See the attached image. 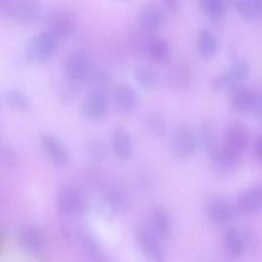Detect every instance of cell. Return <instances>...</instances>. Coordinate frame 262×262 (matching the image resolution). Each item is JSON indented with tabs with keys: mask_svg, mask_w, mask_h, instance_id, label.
Returning <instances> with one entry per match:
<instances>
[{
	"mask_svg": "<svg viewBox=\"0 0 262 262\" xmlns=\"http://www.w3.org/2000/svg\"><path fill=\"white\" fill-rule=\"evenodd\" d=\"M59 39L49 31L34 35L27 43L25 53L27 58L36 63H41L52 58L58 50Z\"/></svg>",
	"mask_w": 262,
	"mask_h": 262,
	"instance_id": "obj_1",
	"label": "cell"
},
{
	"mask_svg": "<svg viewBox=\"0 0 262 262\" xmlns=\"http://www.w3.org/2000/svg\"><path fill=\"white\" fill-rule=\"evenodd\" d=\"M134 238L138 250L148 261L160 262L165 259L161 241L148 225H138L134 231Z\"/></svg>",
	"mask_w": 262,
	"mask_h": 262,
	"instance_id": "obj_2",
	"label": "cell"
},
{
	"mask_svg": "<svg viewBox=\"0 0 262 262\" xmlns=\"http://www.w3.org/2000/svg\"><path fill=\"white\" fill-rule=\"evenodd\" d=\"M198 146V139L194 131L187 125L176 128L171 139V149L173 155L179 160L191 158Z\"/></svg>",
	"mask_w": 262,
	"mask_h": 262,
	"instance_id": "obj_3",
	"label": "cell"
},
{
	"mask_svg": "<svg viewBox=\"0 0 262 262\" xmlns=\"http://www.w3.org/2000/svg\"><path fill=\"white\" fill-rule=\"evenodd\" d=\"M206 211L209 218L220 225L233 221L239 212L236 203L221 195L210 198L206 205Z\"/></svg>",
	"mask_w": 262,
	"mask_h": 262,
	"instance_id": "obj_4",
	"label": "cell"
},
{
	"mask_svg": "<svg viewBox=\"0 0 262 262\" xmlns=\"http://www.w3.org/2000/svg\"><path fill=\"white\" fill-rule=\"evenodd\" d=\"M55 205L60 214L64 216H75L84 211L85 200L78 188L67 185L58 190Z\"/></svg>",
	"mask_w": 262,
	"mask_h": 262,
	"instance_id": "obj_5",
	"label": "cell"
},
{
	"mask_svg": "<svg viewBox=\"0 0 262 262\" xmlns=\"http://www.w3.org/2000/svg\"><path fill=\"white\" fill-rule=\"evenodd\" d=\"M48 31L58 39L70 37L76 30L77 16L67 8H58L53 10L47 18Z\"/></svg>",
	"mask_w": 262,
	"mask_h": 262,
	"instance_id": "obj_6",
	"label": "cell"
},
{
	"mask_svg": "<svg viewBox=\"0 0 262 262\" xmlns=\"http://www.w3.org/2000/svg\"><path fill=\"white\" fill-rule=\"evenodd\" d=\"M108 94L90 90L84 98L81 106L82 115L89 121L97 122L102 120L108 112Z\"/></svg>",
	"mask_w": 262,
	"mask_h": 262,
	"instance_id": "obj_7",
	"label": "cell"
},
{
	"mask_svg": "<svg viewBox=\"0 0 262 262\" xmlns=\"http://www.w3.org/2000/svg\"><path fill=\"white\" fill-rule=\"evenodd\" d=\"M64 72L67 79L76 85L87 82L92 73L89 58L83 52H73L66 60Z\"/></svg>",
	"mask_w": 262,
	"mask_h": 262,
	"instance_id": "obj_8",
	"label": "cell"
},
{
	"mask_svg": "<svg viewBox=\"0 0 262 262\" xmlns=\"http://www.w3.org/2000/svg\"><path fill=\"white\" fill-rule=\"evenodd\" d=\"M148 227L160 239H166L172 231V221L168 210L162 205L154 206L148 213Z\"/></svg>",
	"mask_w": 262,
	"mask_h": 262,
	"instance_id": "obj_9",
	"label": "cell"
},
{
	"mask_svg": "<svg viewBox=\"0 0 262 262\" xmlns=\"http://www.w3.org/2000/svg\"><path fill=\"white\" fill-rule=\"evenodd\" d=\"M113 98L116 106L123 113L133 112L139 104L138 92L129 84L119 83L113 88Z\"/></svg>",
	"mask_w": 262,
	"mask_h": 262,
	"instance_id": "obj_10",
	"label": "cell"
},
{
	"mask_svg": "<svg viewBox=\"0 0 262 262\" xmlns=\"http://www.w3.org/2000/svg\"><path fill=\"white\" fill-rule=\"evenodd\" d=\"M239 212L259 213L262 211V181L255 183L251 187L243 190L236 200Z\"/></svg>",
	"mask_w": 262,
	"mask_h": 262,
	"instance_id": "obj_11",
	"label": "cell"
},
{
	"mask_svg": "<svg viewBox=\"0 0 262 262\" xmlns=\"http://www.w3.org/2000/svg\"><path fill=\"white\" fill-rule=\"evenodd\" d=\"M41 145L49 161L56 167L62 168L69 164V154L64 145L53 135L44 134Z\"/></svg>",
	"mask_w": 262,
	"mask_h": 262,
	"instance_id": "obj_12",
	"label": "cell"
},
{
	"mask_svg": "<svg viewBox=\"0 0 262 262\" xmlns=\"http://www.w3.org/2000/svg\"><path fill=\"white\" fill-rule=\"evenodd\" d=\"M16 239L20 248L30 253H37L44 247L42 232L32 224L21 225L17 230Z\"/></svg>",
	"mask_w": 262,
	"mask_h": 262,
	"instance_id": "obj_13",
	"label": "cell"
},
{
	"mask_svg": "<svg viewBox=\"0 0 262 262\" xmlns=\"http://www.w3.org/2000/svg\"><path fill=\"white\" fill-rule=\"evenodd\" d=\"M111 144L114 154L122 161H128L133 156V140L124 127H116L111 136Z\"/></svg>",
	"mask_w": 262,
	"mask_h": 262,
	"instance_id": "obj_14",
	"label": "cell"
},
{
	"mask_svg": "<svg viewBox=\"0 0 262 262\" xmlns=\"http://www.w3.org/2000/svg\"><path fill=\"white\" fill-rule=\"evenodd\" d=\"M41 15V4L39 0H16L14 1L12 17L19 25H31Z\"/></svg>",
	"mask_w": 262,
	"mask_h": 262,
	"instance_id": "obj_15",
	"label": "cell"
},
{
	"mask_svg": "<svg viewBox=\"0 0 262 262\" xmlns=\"http://www.w3.org/2000/svg\"><path fill=\"white\" fill-rule=\"evenodd\" d=\"M214 168L221 173L233 172L241 161V154L221 145L210 156Z\"/></svg>",
	"mask_w": 262,
	"mask_h": 262,
	"instance_id": "obj_16",
	"label": "cell"
},
{
	"mask_svg": "<svg viewBox=\"0 0 262 262\" xmlns=\"http://www.w3.org/2000/svg\"><path fill=\"white\" fill-rule=\"evenodd\" d=\"M248 130L241 123H232L228 125L224 132L222 144L236 152L242 154L247 145Z\"/></svg>",
	"mask_w": 262,
	"mask_h": 262,
	"instance_id": "obj_17",
	"label": "cell"
},
{
	"mask_svg": "<svg viewBox=\"0 0 262 262\" xmlns=\"http://www.w3.org/2000/svg\"><path fill=\"white\" fill-rule=\"evenodd\" d=\"M140 30L146 35L154 34L161 27L163 15L161 10L155 5H145L141 8L138 16Z\"/></svg>",
	"mask_w": 262,
	"mask_h": 262,
	"instance_id": "obj_18",
	"label": "cell"
},
{
	"mask_svg": "<svg viewBox=\"0 0 262 262\" xmlns=\"http://www.w3.org/2000/svg\"><path fill=\"white\" fill-rule=\"evenodd\" d=\"M191 82V70L184 62L173 64L167 72V83L175 90L186 89Z\"/></svg>",
	"mask_w": 262,
	"mask_h": 262,
	"instance_id": "obj_19",
	"label": "cell"
},
{
	"mask_svg": "<svg viewBox=\"0 0 262 262\" xmlns=\"http://www.w3.org/2000/svg\"><path fill=\"white\" fill-rule=\"evenodd\" d=\"M145 52L150 61L159 66H165L170 61L171 50L169 44L161 38H151L148 40Z\"/></svg>",
	"mask_w": 262,
	"mask_h": 262,
	"instance_id": "obj_20",
	"label": "cell"
},
{
	"mask_svg": "<svg viewBox=\"0 0 262 262\" xmlns=\"http://www.w3.org/2000/svg\"><path fill=\"white\" fill-rule=\"evenodd\" d=\"M227 92L230 105L234 111L250 113L252 103V88L239 84L232 87Z\"/></svg>",
	"mask_w": 262,
	"mask_h": 262,
	"instance_id": "obj_21",
	"label": "cell"
},
{
	"mask_svg": "<svg viewBox=\"0 0 262 262\" xmlns=\"http://www.w3.org/2000/svg\"><path fill=\"white\" fill-rule=\"evenodd\" d=\"M224 251L229 258H238L245 253V244L241 230L230 228L224 236Z\"/></svg>",
	"mask_w": 262,
	"mask_h": 262,
	"instance_id": "obj_22",
	"label": "cell"
},
{
	"mask_svg": "<svg viewBox=\"0 0 262 262\" xmlns=\"http://www.w3.org/2000/svg\"><path fill=\"white\" fill-rule=\"evenodd\" d=\"M196 48L200 56L204 59H210L215 55L217 50V41L211 31L202 29L199 32Z\"/></svg>",
	"mask_w": 262,
	"mask_h": 262,
	"instance_id": "obj_23",
	"label": "cell"
},
{
	"mask_svg": "<svg viewBox=\"0 0 262 262\" xmlns=\"http://www.w3.org/2000/svg\"><path fill=\"white\" fill-rule=\"evenodd\" d=\"M133 75L139 86L146 90H152L159 84V76L157 72L147 66L136 67L134 69Z\"/></svg>",
	"mask_w": 262,
	"mask_h": 262,
	"instance_id": "obj_24",
	"label": "cell"
},
{
	"mask_svg": "<svg viewBox=\"0 0 262 262\" xmlns=\"http://www.w3.org/2000/svg\"><path fill=\"white\" fill-rule=\"evenodd\" d=\"M144 125L147 131L158 138L167 135V125L164 118L157 112H148L144 117Z\"/></svg>",
	"mask_w": 262,
	"mask_h": 262,
	"instance_id": "obj_25",
	"label": "cell"
},
{
	"mask_svg": "<svg viewBox=\"0 0 262 262\" xmlns=\"http://www.w3.org/2000/svg\"><path fill=\"white\" fill-rule=\"evenodd\" d=\"M232 86L242 84L249 75V66L243 58H235L230 63L229 68L225 70Z\"/></svg>",
	"mask_w": 262,
	"mask_h": 262,
	"instance_id": "obj_26",
	"label": "cell"
},
{
	"mask_svg": "<svg viewBox=\"0 0 262 262\" xmlns=\"http://www.w3.org/2000/svg\"><path fill=\"white\" fill-rule=\"evenodd\" d=\"M200 5L205 14L212 20H220L226 14L225 0H200Z\"/></svg>",
	"mask_w": 262,
	"mask_h": 262,
	"instance_id": "obj_27",
	"label": "cell"
},
{
	"mask_svg": "<svg viewBox=\"0 0 262 262\" xmlns=\"http://www.w3.org/2000/svg\"><path fill=\"white\" fill-rule=\"evenodd\" d=\"M79 237H80V243L85 255H87L90 259L95 261H99L103 259L102 257L103 254L99 248V245L91 234L87 232H82L79 235Z\"/></svg>",
	"mask_w": 262,
	"mask_h": 262,
	"instance_id": "obj_28",
	"label": "cell"
},
{
	"mask_svg": "<svg viewBox=\"0 0 262 262\" xmlns=\"http://www.w3.org/2000/svg\"><path fill=\"white\" fill-rule=\"evenodd\" d=\"M87 82L90 85V90H97L108 94L111 90V76L104 71H92Z\"/></svg>",
	"mask_w": 262,
	"mask_h": 262,
	"instance_id": "obj_29",
	"label": "cell"
},
{
	"mask_svg": "<svg viewBox=\"0 0 262 262\" xmlns=\"http://www.w3.org/2000/svg\"><path fill=\"white\" fill-rule=\"evenodd\" d=\"M6 101L8 105L18 112L26 111L30 107L31 101L27 94L17 89H10L5 94Z\"/></svg>",
	"mask_w": 262,
	"mask_h": 262,
	"instance_id": "obj_30",
	"label": "cell"
},
{
	"mask_svg": "<svg viewBox=\"0 0 262 262\" xmlns=\"http://www.w3.org/2000/svg\"><path fill=\"white\" fill-rule=\"evenodd\" d=\"M86 151L88 156L95 162L102 161L107 155L105 143L98 137H91L86 141Z\"/></svg>",
	"mask_w": 262,
	"mask_h": 262,
	"instance_id": "obj_31",
	"label": "cell"
},
{
	"mask_svg": "<svg viewBox=\"0 0 262 262\" xmlns=\"http://www.w3.org/2000/svg\"><path fill=\"white\" fill-rule=\"evenodd\" d=\"M234 6L244 18L254 19L262 16V10L254 0H235Z\"/></svg>",
	"mask_w": 262,
	"mask_h": 262,
	"instance_id": "obj_32",
	"label": "cell"
},
{
	"mask_svg": "<svg viewBox=\"0 0 262 262\" xmlns=\"http://www.w3.org/2000/svg\"><path fill=\"white\" fill-rule=\"evenodd\" d=\"M104 201L116 212L126 208L128 204V196L122 189L118 187H112L105 193Z\"/></svg>",
	"mask_w": 262,
	"mask_h": 262,
	"instance_id": "obj_33",
	"label": "cell"
},
{
	"mask_svg": "<svg viewBox=\"0 0 262 262\" xmlns=\"http://www.w3.org/2000/svg\"><path fill=\"white\" fill-rule=\"evenodd\" d=\"M201 140L204 145V148L209 154V156H211L221 145L216 135V132L211 125H205L202 128Z\"/></svg>",
	"mask_w": 262,
	"mask_h": 262,
	"instance_id": "obj_34",
	"label": "cell"
},
{
	"mask_svg": "<svg viewBox=\"0 0 262 262\" xmlns=\"http://www.w3.org/2000/svg\"><path fill=\"white\" fill-rule=\"evenodd\" d=\"M250 113L257 118L262 119V86L252 88V103Z\"/></svg>",
	"mask_w": 262,
	"mask_h": 262,
	"instance_id": "obj_35",
	"label": "cell"
},
{
	"mask_svg": "<svg viewBox=\"0 0 262 262\" xmlns=\"http://www.w3.org/2000/svg\"><path fill=\"white\" fill-rule=\"evenodd\" d=\"M244 244H245V253H253L255 251V248L257 247V238L254 236V234L249 230H241Z\"/></svg>",
	"mask_w": 262,
	"mask_h": 262,
	"instance_id": "obj_36",
	"label": "cell"
},
{
	"mask_svg": "<svg viewBox=\"0 0 262 262\" xmlns=\"http://www.w3.org/2000/svg\"><path fill=\"white\" fill-rule=\"evenodd\" d=\"M13 0H0V19H7L12 17Z\"/></svg>",
	"mask_w": 262,
	"mask_h": 262,
	"instance_id": "obj_37",
	"label": "cell"
},
{
	"mask_svg": "<svg viewBox=\"0 0 262 262\" xmlns=\"http://www.w3.org/2000/svg\"><path fill=\"white\" fill-rule=\"evenodd\" d=\"M255 154L259 162L262 163V133L257 137L255 141Z\"/></svg>",
	"mask_w": 262,
	"mask_h": 262,
	"instance_id": "obj_38",
	"label": "cell"
},
{
	"mask_svg": "<svg viewBox=\"0 0 262 262\" xmlns=\"http://www.w3.org/2000/svg\"><path fill=\"white\" fill-rule=\"evenodd\" d=\"M166 6L171 12H176L179 7V0H164Z\"/></svg>",
	"mask_w": 262,
	"mask_h": 262,
	"instance_id": "obj_39",
	"label": "cell"
},
{
	"mask_svg": "<svg viewBox=\"0 0 262 262\" xmlns=\"http://www.w3.org/2000/svg\"><path fill=\"white\" fill-rule=\"evenodd\" d=\"M2 243H3V238H2V234H1V232H0V249H1V247H2Z\"/></svg>",
	"mask_w": 262,
	"mask_h": 262,
	"instance_id": "obj_40",
	"label": "cell"
},
{
	"mask_svg": "<svg viewBox=\"0 0 262 262\" xmlns=\"http://www.w3.org/2000/svg\"><path fill=\"white\" fill-rule=\"evenodd\" d=\"M118 1H126V0H118Z\"/></svg>",
	"mask_w": 262,
	"mask_h": 262,
	"instance_id": "obj_41",
	"label": "cell"
}]
</instances>
